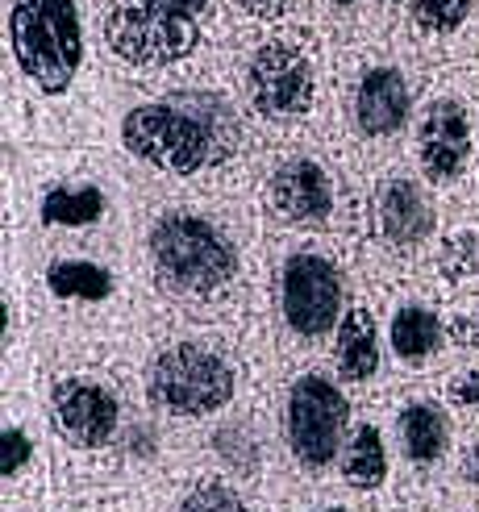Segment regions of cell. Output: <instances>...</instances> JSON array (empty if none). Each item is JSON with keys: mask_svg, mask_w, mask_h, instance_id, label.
Masks as SVG:
<instances>
[{"mask_svg": "<svg viewBox=\"0 0 479 512\" xmlns=\"http://www.w3.org/2000/svg\"><path fill=\"white\" fill-rule=\"evenodd\" d=\"M42 408L67 500L125 496V446L146 413L138 367L100 350L50 354Z\"/></svg>", "mask_w": 479, "mask_h": 512, "instance_id": "cell-1", "label": "cell"}, {"mask_svg": "<svg viewBox=\"0 0 479 512\" xmlns=\"http://www.w3.org/2000/svg\"><path fill=\"white\" fill-rule=\"evenodd\" d=\"M263 371V358L246 342H230L213 329L159 334L138 363L146 408L184 438H196L255 396H267Z\"/></svg>", "mask_w": 479, "mask_h": 512, "instance_id": "cell-2", "label": "cell"}, {"mask_svg": "<svg viewBox=\"0 0 479 512\" xmlns=\"http://www.w3.org/2000/svg\"><path fill=\"white\" fill-rule=\"evenodd\" d=\"M359 404L342 388L330 363H292L275 396V442H280V492L305 496L330 492L342 446L350 438Z\"/></svg>", "mask_w": 479, "mask_h": 512, "instance_id": "cell-3", "label": "cell"}, {"mask_svg": "<svg viewBox=\"0 0 479 512\" xmlns=\"http://www.w3.org/2000/svg\"><path fill=\"white\" fill-rule=\"evenodd\" d=\"M150 271L167 300L196 317H221L238 304V246L196 213H167L150 229Z\"/></svg>", "mask_w": 479, "mask_h": 512, "instance_id": "cell-4", "label": "cell"}, {"mask_svg": "<svg viewBox=\"0 0 479 512\" xmlns=\"http://www.w3.org/2000/svg\"><path fill=\"white\" fill-rule=\"evenodd\" d=\"M121 142L130 155L159 171L196 175L230 155L238 146V130L221 100L192 96L180 105H138L134 113H125Z\"/></svg>", "mask_w": 479, "mask_h": 512, "instance_id": "cell-5", "label": "cell"}, {"mask_svg": "<svg viewBox=\"0 0 479 512\" xmlns=\"http://www.w3.org/2000/svg\"><path fill=\"white\" fill-rule=\"evenodd\" d=\"M388 404V425L400 458V492L409 512H442L450 496V467L459 450V421L438 388H400Z\"/></svg>", "mask_w": 479, "mask_h": 512, "instance_id": "cell-6", "label": "cell"}, {"mask_svg": "<svg viewBox=\"0 0 479 512\" xmlns=\"http://www.w3.org/2000/svg\"><path fill=\"white\" fill-rule=\"evenodd\" d=\"M346 275L321 250H292L275 284V313L284 329V350L305 363L330 350L338 325L346 317Z\"/></svg>", "mask_w": 479, "mask_h": 512, "instance_id": "cell-7", "label": "cell"}, {"mask_svg": "<svg viewBox=\"0 0 479 512\" xmlns=\"http://www.w3.org/2000/svg\"><path fill=\"white\" fill-rule=\"evenodd\" d=\"M21 75L38 92H67L84 63V25L75 0H13L9 21Z\"/></svg>", "mask_w": 479, "mask_h": 512, "instance_id": "cell-8", "label": "cell"}, {"mask_svg": "<svg viewBox=\"0 0 479 512\" xmlns=\"http://www.w3.org/2000/svg\"><path fill=\"white\" fill-rule=\"evenodd\" d=\"M334 492L355 500L367 512H405V492H400V458L388 425V404L371 400L359 404L350 438L342 446Z\"/></svg>", "mask_w": 479, "mask_h": 512, "instance_id": "cell-9", "label": "cell"}, {"mask_svg": "<svg viewBox=\"0 0 479 512\" xmlns=\"http://www.w3.org/2000/svg\"><path fill=\"white\" fill-rule=\"evenodd\" d=\"M55 446H50L46 408L34 392L9 388L5 421H0V488L5 500H46Z\"/></svg>", "mask_w": 479, "mask_h": 512, "instance_id": "cell-10", "label": "cell"}, {"mask_svg": "<svg viewBox=\"0 0 479 512\" xmlns=\"http://www.w3.org/2000/svg\"><path fill=\"white\" fill-rule=\"evenodd\" d=\"M105 42L117 59L134 67H167L188 59L200 46V17L150 9V5H121L105 21Z\"/></svg>", "mask_w": 479, "mask_h": 512, "instance_id": "cell-11", "label": "cell"}, {"mask_svg": "<svg viewBox=\"0 0 479 512\" xmlns=\"http://www.w3.org/2000/svg\"><path fill=\"white\" fill-rule=\"evenodd\" d=\"M246 84H250V100H255V113L267 121H296V117H305L317 100L313 63L305 50L288 46V42L259 46V55L250 59Z\"/></svg>", "mask_w": 479, "mask_h": 512, "instance_id": "cell-12", "label": "cell"}, {"mask_svg": "<svg viewBox=\"0 0 479 512\" xmlns=\"http://www.w3.org/2000/svg\"><path fill=\"white\" fill-rule=\"evenodd\" d=\"M325 363L342 379L350 396H375L388 383V338H384V317L371 309L367 300H355L346 309L338 334L325 350Z\"/></svg>", "mask_w": 479, "mask_h": 512, "instance_id": "cell-13", "label": "cell"}, {"mask_svg": "<svg viewBox=\"0 0 479 512\" xmlns=\"http://www.w3.org/2000/svg\"><path fill=\"white\" fill-rule=\"evenodd\" d=\"M388 363L396 375H434L450 358L446 313L421 296H396L384 313Z\"/></svg>", "mask_w": 479, "mask_h": 512, "instance_id": "cell-14", "label": "cell"}, {"mask_svg": "<svg viewBox=\"0 0 479 512\" xmlns=\"http://www.w3.org/2000/svg\"><path fill=\"white\" fill-rule=\"evenodd\" d=\"M150 496H155L159 512H271L267 496L209 467H188L184 475L150 488Z\"/></svg>", "mask_w": 479, "mask_h": 512, "instance_id": "cell-15", "label": "cell"}, {"mask_svg": "<svg viewBox=\"0 0 479 512\" xmlns=\"http://www.w3.org/2000/svg\"><path fill=\"white\" fill-rule=\"evenodd\" d=\"M417 155L421 171L434 184H450L471 159V113L459 105L455 96H438L421 113L417 130Z\"/></svg>", "mask_w": 479, "mask_h": 512, "instance_id": "cell-16", "label": "cell"}, {"mask_svg": "<svg viewBox=\"0 0 479 512\" xmlns=\"http://www.w3.org/2000/svg\"><path fill=\"white\" fill-rule=\"evenodd\" d=\"M42 288L55 300V313L67 317L71 313H100L109 317V325L117 329V275L113 267L96 263V259H50L42 271Z\"/></svg>", "mask_w": 479, "mask_h": 512, "instance_id": "cell-17", "label": "cell"}, {"mask_svg": "<svg viewBox=\"0 0 479 512\" xmlns=\"http://www.w3.org/2000/svg\"><path fill=\"white\" fill-rule=\"evenodd\" d=\"M375 229H380V242L388 250H400V254H409V250L430 242L434 209H430L425 188L413 184V179H405V175L388 179V184L375 192Z\"/></svg>", "mask_w": 479, "mask_h": 512, "instance_id": "cell-18", "label": "cell"}, {"mask_svg": "<svg viewBox=\"0 0 479 512\" xmlns=\"http://www.w3.org/2000/svg\"><path fill=\"white\" fill-rule=\"evenodd\" d=\"M271 209L292 225H321L334 213V184L313 159H288L267 184Z\"/></svg>", "mask_w": 479, "mask_h": 512, "instance_id": "cell-19", "label": "cell"}, {"mask_svg": "<svg viewBox=\"0 0 479 512\" xmlns=\"http://www.w3.org/2000/svg\"><path fill=\"white\" fill-rule=\"evenodd\" d=\"M355 121L367 138H392L409 121V88L396 67H371L355 92Z\"/></svg>", "mask_w": 479, "mask_h": 512, "instance_id": "cell-20", "label": "cell"}, {"mask_svg": "<svg viewBox=\"0 0 479 512\" xmlns=\"http://www.w3.org/2000/svg\"><path fill=\"white\" fill-rule=\"evenodd\" d=\"M434 388H438L442 404L450 408V417L459 421V429H475L479 425V358L446 367Z\"/></svg>", "mask_w": 479, "mask_h": 512, "instance_id": "cell-21", "label": "cell"}, {"mask_svg": "<svg viewBox=\"0 0 479 512\" xmlns=\"http://www.w3.org/2000/svg\"><path fill=\"white\" fill-rule=\"evenodd\" d=\"M105 213V192L96 188H50L42 200V221L46 225H92Z\"/></svg>", "mask_w": 479, "mask_h": 512, "instance_id": "cell-22", "label": "cell"}, {"mask_svg": "<svg viewBox=\"0 0 479 512\" xmlns=\"http://www.w3.org/2000/svg\"><path fill=\"white\" fill-rule=\"evenodd\" d=\"M450 496L479 504V425L459 433L455 467H450Z\"/></svg>", "mask_w": 479, "mask_h": 512, "instance_id": "cell-23", "label": "cell"}, {"mask_svg": "<svg viewBox=\"0 0 479 512\" xmlns=\"http://www.w3.org/2000/svg\"><path fill=\"white\" fill-rule=\"evenodd\" d=\"M409 13L421 30H434V34H450L459 30L471 13V0H409Z\"/></svg>", "mask_w": 479, "mask_h": 512, "instance_id": "cell-24", "label": "cell"}, {"mask_svg": "<svg viewBox=\"0 0 479 512\" xmlns=\"http://www.w3.org/2000/svg\"><path fill=\"white\" fill-rule=\"evenodd\" d=\"M446 338L459 363L479 358V304H459L455 313H446Z\"/></svg>", "mask_w": 479, "mask_h": 512, "instance_id": "cell-25", "label": "cell"}, {"mask_svg": "<svg viewBox=\"0 0 479 512\" xmlns=\"http://www.w3.org/2000/svg\"><path fill=\"white\" fill-rule=\"evenodd\" d=\"M271 512H367L355 500H346L342 492H305V496H275Z\"/></svg>", "mask_w": 479, "mask_h": 512, "instance_id": "cell-26", "label": "cell"}, {"mask_svg": "<svg viewBox=\"0 0 479 512\" xmlns=\"http://www.w3.org/2000/svg\"><path fill=\"white\" fill-rule=\"evenodd\" d=\"M67 512H159L150 492H125L105 500H67Z\"/></svg>", "mask_w": 479, "mask_h": 512, "instance_id": "cell-27", "label": "cell"}, {"mask_svg": "<svg viewBox=\"0 0 479 512\" xmlns=\"http://www.w3.org/2000/svg\"><path fill=\"white\" fill-rule=\"evenodd\" d=\"M238 5L259 21H275V17H288L296 9V0H238Z\"/></svg>", "mask_w": 479, "mask_h": 512, "instance_id": "cell-28", "label": "cell"}, {"mask_svg": "<svg viewBox=\"0 0 479 512\" xmlns=\"http://www.w3.org/2000/svg\"><path fill=\"white\" fill-rule=\"evenodd\" d=\"M134 5H150V9H171V13L200 17V13H205L209 0H134Z\"/></svg>", "mask_w": 479, "mask_h": 512, "instance_id": "cell-29", "label": "cell"}, {"mask_svg": "<svg viewBox=\"0 0 479 512\" xmlns=\"http://www.w3.org/2000/svg\"><path fill=\"white\" fill-rule=\"evenodd\" d=\"M5 512H50L46 500H5Z\"/></svg>", "mask_w": 479, "mask_h": 512, "instance_id": "cell-30", "label": "cell"}, {"mask_svg": "<svg viewBox=\"0 0 479 512\" xmlns=\"http://www.w3.org/2000/svg\"><path fill=\"white\" fill-rule=\"evenodd\" d=\"M442 512H479V504H467V500L446 496V508H442Z\"/></svg>", "mask_w": 479, "mask_h": 512, "instance_id": "cell-31", "label": "cell"}, {"mask_svg": "<svg viewBox=\"0 0 479 512\" xmlns=\"http://www.w3.org/2000/svg\"><path fill=\"white\" fill-rule=\"evenodd\" d=\"M334 5H355V0H334Z\"/></svg>", "mask_w": 479, "mask_h": 512, "instance_id": "cell-32", "label": "cell"}, {"mask_svg": "<svg viewBox=\"0 0 479 512\" xmlns=\"http://www.w3.org/2000/svg\"><path fill=\"white\" fill-rule=\"evenodd\" d=\"M442 508H446V504H442ZM405 512H409V508H405Z\"/></svg>", "mask_w": 479, "mask_h": 512, "instance_id": "cell-33", "label": "cell"}]
</instances>
